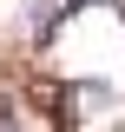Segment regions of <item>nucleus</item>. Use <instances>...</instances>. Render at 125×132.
<instances>
[{
	"label": "nucleus",
	"instance_id": "f257e3e1",
	"mask_svg": "<svg viewBox=\"0 0 125 132\" xmlns=\"http://www.w3.org/2000/svg\"><path fill=\"white\" fill-rule=\"evenodd\" d=\"M26 13H33V33L46 40V33H53V0H26Z\"/></svg>",
	"mask_w": 125,
	"mask_h": 132
},
{
	"label": "nucleus",
	"instance_id": "7ed1b4c3",
	"mask_svg": "<svg viewBox=\"0 0 125 132\" xmlns=\"http://www.w3.org/2000/svg\"><path fill=\"white\" fill-rule=\"evenodd\" d=\"M0 132H13V126H0Z\"/></svg>",
	"mask_w": 125,
	"mask_h": 132
},
{
	"label": "nucleus",
	"instance_id": "f03ea898",
	"mask_svg": "<svg viewBox=\"0 0 125 132\" xmlns=\"http://www.w3.org/2000/svg\"><path fill=\"white\" fill-rule=\"evenodd\" d=\"M79 7H99V0H66V13H79Z\"/></svg>",
	"mask_w": 125,
	"mask_h": 132
}]
</instances>
